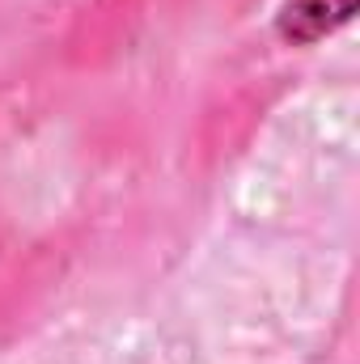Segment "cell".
Instances as JSON below:
<instances>
[{
    "instance_id": "6da1fadb",
    "label": "cell",
    "mask_w": 360,
    "mask_h": 364,
    "mask_svg": "<svg viewBox=\"0 0 360 364\" xmlns=\"http://www.w3.org/2000/svg\"><path fill=\"white\" fill-rule=\"evenodd\" d=\"M356 13V0H292L280 13V34L288 43H318Z\"/></svg>"
}]
</instances>
